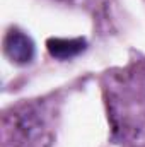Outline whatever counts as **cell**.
I'll list each match as a JSON object with an SVG mask.
<instances>
[{"label": "cell", "mask_w": 145, "mask_h": 147, "mask_svg": "<svg viewBox=\"0 0 145 147\" xmlns=\"http://www.w3.org/2000/svg\"><path fill=\"white\" fill-rule=\"evenodd\" d=\"M51 121L43 105H21L3 116V147H51Z\"/></svg>", "instance_id": "cell-1"}, {"label": "cell", "mask_w": 145, "mask_h": 147, "mask_svg": "<svg viewBox=\"0 0 145 147\" xmlns=\"http://www.w3.org/2000/svg\"><path fill=\"white\" fill-rule=\"evenodd\" d=\"M5 51L14 62L26 63V62H31L34 55V46H33V41L26 34L19 31H10L5 38Z\"/></svg>", "instance_id": "cell-2"}]
</instances>
